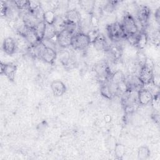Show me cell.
<instances>
[{
    "instance_id": "6da1fadb",
    "label": "cell",
    "mask_w": 160,
    "mask_h": 160,
    "mask_svg": "<svg viewBox=\"0 0 160 160\" xmlns=\"http://www.w3.org/2000/svg\"><path fill=\"white\" fill-rule=\"evenodd\" d=\"M154 67L152 61L147 58L144 65L140 68L138 76L144 86L151 82L154 74Z\"/></svg>"
},
{
    "instance_id": "7a4b0ae2",
    "label": "cell",
    "mask_w": 160,
    "mask_h": 160,
    "mask_svg": "<svg viewBox=\"0 0 160 160\" xmlns=\"http://www.w3.org/2000/svg\"><path fill=\"white\" fill-rule=\"evenodd\" d=\"M91 43V40L88 34L79 32L73 34L71 46L74 49L82 50L87 48Z\"/></svg>"
},
{
    "instance_id": "3957f363",
    "label": "cell",
    "mask_w": 160,
    "mask_h": 160,
    "mask_svg": "<svg viewBox=\"0 0 160 160\" xmlns=\"http://www.w3.org/2000/svg\"><path fill=\"white\" fill-rule=\"evenodd\" d=\"M121 25L126 37L139 32V28L136 21L130 13H126L124 16Z\"/></svg>"
},
{
    "instance_id": "277c9868",
    "label": "cell",
    "mask_w": 160,
    "mask_h": 160,
    "mask_svg": "<svg viewBox=\"0 0 160 160\" xmlns=\"http://www.w3.org/2000/svg\"><path fill=\"white\" fill-rule=\"evenodd\" d=\"M107 31L109 38L112 40L118 39L126 37L123 31L121 23L119 22H114L108 25Z\"/></svg>"
},
{
    "instance_id": "5b68a950",
    "label": "cell",
    "mask_w": 160,
    "mask_h": 160,
    "mask_svg": "<svg viewBox=\"0 0 160 160\" xmlns=\"http://www.w3.org/2000/svg\"><path fill=\"white\" fill-rule=\"evenodd\" d=\"M153 96L151 91L142 88L137 92L138 102L140 106H147L151 104Z\"/></svg>"
},
{
    "instance_id": "8992f818",
    "label": "cell",
    "mask_w": 160,
    "mask_h": 160,
    "mask_svg": "<svg viewBox=\"0 0 160 160\" xmlns=\"http://www.w3.org/2000/svg\"><path fill=\"white\" fill-rule=\"evenodd\" d=\"M57 57V52L55 49L44 46L39 59L46 63L52 64Z\"/></svg>"
},
{
    "instance_id": "52a82bcc",
    "label": "cell",
    "mask_w": 160,
    "mask_h": 160,
    "mask_svg": "<svg viewBox=\"0 0 160 160\" xmlns=\"http://www.w3.org/2000/svg\"><path fill=\"white\" fill-rule=\"evenodd\" d=\"M151 11L148 7L143 6L140 7L137 12V19L140 22L142 28H145L150 18Z\"/></svg>"
},
{
    "instance_id": "ba28073f",
    "label": "cell",
    "mask_w": 160,
    "mask_h": 160,
    "mask_svg": "<svg viewBox=\"0 0 160 160\" xmlns=\"http://www.w3.org/2000/svg\"><path fill=\"white\" fill-rule=\"evenodd\" d=\"M72 36V34L64 29L57 34V42L61 48L69 47L71 45Z\"/></svg>"
},
{
    "instance_id": "9c48e42d",
    "label": "cell",
    "mask_w": 160,
    "mask_h": 160,
    "mask_svg": "<svg viewBox=\"0 0 160 160\" xmlns=\"http://www.w3.org/2000/svg\"><path fill=\"white\" fill-rule=\"evenodd\" d=\"M94 48L98 51H108L109 47L105 36L102 34H98L91 41Z\"/></svg>"
},
{
    "instance_id": "30bf717a",
    "label": "cell",
    "mask_w": 160,
    "mask_h": 160,
    "mask_svg": "<svg viewBox=\"0 0 160 160\" xmlns=\"http://www.w3.org/2000/svg\"><path fill=\"white\" fill-rule=\"evenodd\" d=\"M65 20L68 22L79 26L81 23V16L78 10L76 9H72L66 13Z\"/></svg>"
},
{
    "instance_id": "8fae6325",
    "label": "cell",
    "mask_w": 160,
    "mask_h": 160,
    "mask_svg": "<svg viewBox=\"0 0 160 160\" xmlns=\"http://www.w3.org/2000/svg\"><path fill=\"white\" fill-rule=\"evenodd\" d=\"M17 48L16 41L11 37H8L4 39L2 43L3 51L9 55L14 54Z\"/></svg>"
},
{
    "instance_id": "7c38bea8",
    "label": "cell",
    "mask_w": 160,
    "mask_h": 160,
    "mask_svg": "<svg viewBox=\"0 0 160 160\" xmlns=\"http://www.w3.org/2000/svg\"><path fill=\"white\" fill-rule=\"evenodd\" d=\"M51 88L53 94L56 97L62 96L66 91L65 84L60 80L53 81L51 84Z\"/></svg>"
},
{
    "instance_id": "4fadbf2b",
    "label": "cell",
    "mask_w": 160,
    "mask_h": 160,
    "mask_svg": "<svg viewBox=\"0 0 160 160\" xmlns=\"http://www.w3.org/2000/svg\"><path fill=\"white\" fill-rule=\"evenodd\" d=\"M22 36L26 39V42L29 44V45L31 46H36L38 43L40 42L37 36L36 35L33 29L27 28Z\"/></svg>"
},
{
    "instance_id": "5bb4252c",
    "label": "cell",
    "mask_w": 160,
    "mask_h": 160,
    "mask_svg": "<svg viewBox=\"0 0 160 160\" xmlns=\"http://www.w3.org/2000/svg\"><path fill=\"white\" fill-rule=\"evenodd\" d=\"M149 40L148 34L146 32L142 31L138 32L136 46L139 50H142L147 46Z\"/></svg>"
},
{
    "instance_id": "9a60e30c",
    "label": "cell",
    "mask_w": 160,
    "mask_h": 160,
    "mask_svg": "<svg viewBox=\"0 0 160 160\" xmlns=\"http://www.w3.org/2000/svg\"><path fill=\"white\" fill-rule=\"evenodd\" d=\"M17 71V66L16 65L12 63H8L5 65V68L4 70L3 74L5 75L7 78L11 81H14L16 74Z\"/></svg>"
},
{
    "instance_id": "2e32d148",
    "label": "cell",
    "mask_w": 160,
    "mask_h": 160,
    "mask_svg": "<svg viewBox=\"0 0 160 160\" xmlns=\"http://www.w3.org/2000/svg\"><path fill=\"white\" fill-rule=\"evenodd\" d=\"M46 27V24L42 21L38 22L33 28L34 32L37 36L39 41H41L44 38Z\"/></svg>"
},
{
    "instance_id": "e0dca14e",
    "label": "cell",
    "mask_w": 160,
    "mask_h": 160,
    "mask_svg": "<svg viewBox=\"0 0 160 160\" xmlns=\"http://www.w3.org/2000/svg\"><path fill=\"white\" fill-rule=\"evenodd\" d=\"M79 4L81 7L88 13L91 15L94 13V10L95 9V1H80Z\"/></svg>"
},
{
    "instance_id": "ac0fdd59",
    "label": "cell",
    "mask_w": 160,
    "mask_h": 160,
    "mask_svg": "<svg viewBox=\"0 0 160 160\" xmlns=\"http://www.w3.org/2000/svg\"><path fill=\"white\" fill-rule=\"evenodd\" d=\"M125 78H126V77H125V75L124 74V73L121 71L118 70L116 72L111 74L109 80L111 83L118 85L120 82L124 81Z\"/></svg>"
},
{
    "instance_id": "d6986e66",
    "label": "cell",
    "mask_w": 160,
    "mask_h": 160,
    "mask_svg": "<svg viewBox=\"0 0 160 160\" xmlns=\"http://www.w3.org/2000/svg\"><path fill=\"white\" fill-rule=\"evenodd\" d=\"M56 19V16L52 10H47L44 11L43 16V21L50 25H53Z\"/></svg>"
},
{
    "instance_id": "ffe728a7",
    "label": "cell",
    "mask_w": 160,
    "mask_h": 160,
    "mask_svg": "<svg viewBox=\"0 0 160 160\" xmlns=\"http://www.w3.org/2000/svg\"><path fill=\"white\" fill-rule=\"evenodd\" d=\"M100 92L101 95L106 99H111L113 96L109 86V84H108L106 82L101 83L100 87Z\"/></svg>"
},
{
    "instance_id": "44dd1931",
    "label": "cell",
    "mask_w": 160,
    "mask_h": 160,
    "mask_svg": "<svg viewBox=\"0 0 160 160\" xmlns=\"http://www.w3.org/2000/svg\"><path fill=\"white\" fill-rule=\"evenodd\" d=\"M65 25H66V20L62 19L61 17H56V21L53 24V26L57 32L58 34L59 32L62 31L65 29Z\"/></svg>"
},
{
    "instance_id": "7402d4cb",
    "label": "cell",
    "mask_w": 160,
    "mask_h": 160,
    "mask_svg": "<svg viewBox=\"0 0 160 160\" xmlns=\"http://www.w3.org/2000/svg\"><path fill=\"white\" fill-rule=\"evenodd\" d=\"M151 154V151L147 146H141L138 149V156L139 159L144 160L148 159Z\"/></svg>"
},
{
    "instance_id": "603a6c76",
    "label": "cell",
    "mask_w": 160,
    "mask_h": 160,
    "mask_svg": "<svg viewBox=\"0 0 160 160\" xmlns=\"http://www.w3.org/2000/svg\"><path fill=\"white\" fill-rule=\"evenodd\" d=\"M114 154L118 159H122L126 152L125 146L121 144H117L114 147Z\"/></svg>"
},
{
    "instance_id": "cb8c5ba5",
    "label": "cell",
    "mask_w": 160,
    "mask_h": 160,
    "mask_svg": "<svg viewBox=\"0 0 160 160\" xmlns=\"http://www.w3.org/2000/svg\"><path fill=\"white\" fill-rule=\"evenodd\" d=\"M14 6L19 10L26 11L28 9L29 1H12Z\"/></svg>"
},
{
    "instance_id": "d4e9b609",
    "label": "cell",
    "mask_w": 160,
    "mask_h": 160,
    "mask_svg": "<svg viewBox=\"0 0 160 160\" xmlns=\"http://www.w3.org/2000/svg\"><path fill=\"white\" fill-rule=\"evenodd\" d=\"M59 59L63 65H68L70 61V54L66 51H61L59 52Z\"/></svg>"
},
{
    "instance_id": "484cf974",
    "label": "cell",
    "mask_w": 160,
    "mask_h": 160,
    "mask_svg": "<svg viewBox=\"0 0 160 160\" xmlns=\"http://www.w3.org/2000/svg\"><path fill=\"white\" fill-rule=\"evenodd\" d=\"M152 109L154 110V112L159 111V92L155 94L153 96V98L151 102Z\"/></svg>"
},
{
    "instance_id": "4316f807",
    "label": "cell",
    "mask_w": 160,
    "mask_h": 160,
    "mask_svg": "<svg viewBox=\"0 0 160 160\" xmlns=\"http://www.w3.org/2000/svg\"><path fill=\"white\" fill-rule=\"evenodd\" d=\"M41 7V2L38 1H29L28 9L30 12H33L36 11L38 9Z\"/></svg>"
},
{
    "instance_id": "83f0119b",
    "label": "cell",
    "mask_w": 160,
    "mask_h": 160,
    "mask_svg": "<svg viewBox=\"0 0 160 160\" xmlns=\"http://www.w3.org/2000/svg\"><path fill=\"white\" fill-rule=\"evenodd\" d=\"M9 11V8L8 4H6V2L1 1V16L2 17L6 16L8 15Z\"/></svg>"
},
{
    "instance_id": "f1b7e54d",
    "label": "cell",
    "mask_w": 160,
    "mask_h": 160,
    "mask_svg": "<svg viewBox=\"0 0 160 160\" xmlns=\"http://www.w3.org/2000/svg\"><path fill=\"white\" fill-rule=\"evenodd\" d=\"M146 59L147 58L146 57L144 53H142V52H139L138 55V64L140 66V68L144 65Z\"/></svg>"
},
{
    "instance_id": "f546056e",
    "label": "cell",
    "mask_w": 160,
    "mask_h": 160,
    "mask_svg": "<svg viewBox=\"0 0 160 160\" xmlns=\"http://www.w3.org/2000/svg\"><path fill=\"white\" fill-rule=\"evenodd\" d=\"M159 82H160L159 74L154 73L153 77H152V81H151L152 84L154 86H156V87H157V88H159Z\"/></svg>"
},
{
    "instance_id": "4dcf8cb0",
    "label": "cell",
    "mask_w": 160,
    "mask_h": 160,
    "mask_svg": "<svg viewBox=\"0 0 160 160\" xmlns=\"http://www.w3.org/2000/svg\"><path fill=\"white\" fill-rule=\"evenodd\" d=\"M154 17H155V19L156 21V22L159 24V19H160V11H159V9H158L156 10V11L155 12V14H154Z\"/></svg>"
},
{
    "instance_id": "1f68e13d",
    "label": "cell",
    "mask_w": 160,
    "mask_h": 160,
    "mask_svg": "<svg viewBox=\"0 0 160 160\" xmlns=\"http://www.w3.org/2000/svg\"><path fill=\"white\" fill-rule=\"evenodd\" d=\"M5 65L6 64L2 62H1L0 63V74L1 75L3 74L4 73V68H5Z\"/></svg>"
},
{
    "instance_id": "d6a6232c",
    "label": "cell",
    "mask_w": 160,
    "mask_h": 160,
    "mask_svg": "<svg viewBox=\"0 0 160 160\" xmlns=\"http://www.w3.org/2000/svg\"><path fill=\"white\" fill-rule=\"evenodd\" d=\"M104 121L106 122H109L111 121V117L109 115H106L104 116Z\"/></svg>"
}]
</instances>
